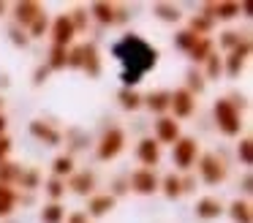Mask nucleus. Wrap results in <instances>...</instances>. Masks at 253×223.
<instances>
[{
	"instance_id": "obj_1",
	"label": "nucleus",
	"mask_w": 253,
	"mask_h": 223,
	"mask_svg": "<svg viewBox=\"0 0 253 223\" xmlns=\"http://www.w3.org/2000/svg\"><path fill=\"white\" fill-rule=\"evenodd\" d=\"M112 54L120 60L123 71H128V74L144 76L147 71H153L155 65H158V49L150 46V44L144 41L142 36H136V33L123 36L120 41L112 46Z\"/></svg>"
},
{
	"instance_id": "obj_2",
	"label": "nucleus",
	"mask_w": 253,
	"mask_h": 223,
	"mask_svg": "<svg viewBox=\"0 0 253 223\" xmlns=\"http://www.w3.org/2000/svg\"><path fill=\"white\" fill-rule=\"evenodd\" d=\"M212 114H215V123H218V131H220L223 136H229V139L240 136V131H242V117H240V109H237L234 101H229V98H220V101H215Z\"/></svg>"
},
{
	"instance_id": "obj_3",
	"label": "nucleus",
	"mask_w": 253,
	"mask_h": 223,
	"mask_svg": "<svg viewBox=\"0 0 253 223\" xmlns=\"http://www.w3.org/2000/svg\"><path fill=\"white\" fill-rule=\"evenodd\" d=\"M123 150H126V131L123 128H109L104 136H101L98 147H95V155H98V161H115Z\"/></svg>"
},
{
	"instance_id": "obj_4",
	"label": "nucleus",
	"mask_w": 253,
	"mask_h": 223,
	"mask_svg": "<svg viewBox=\"0 0 253 223\" xmlns=\"http://www.w3.org/2000/svg\"><path fill=\"white\" fill-rule=\"evenodd\" d=\"M199 158V141L191 139V136H180V139L171 144V161H174L177 169H182V172H188V169L196 163Z\"/></svg>"
},
{
	"instance_id": "obj_5",
	"label": "nucleus",
	"mask_w": 253,
	"mask_h": 223,
	"mask_svg": "<svg viewBox=\"0 0 253 223\" xmlns=\"http://www.w3.org/2000/svg\"><path fill=\"white\" fill-rule=\"evenodd\" d=\"M169 117L171 120H188V117H193V112H196V98L191 95V92L185 90V87H180V90H174V92H169Z\"/></svg>"
},
{
	"instance_id": "obj_6",
	"label": "nucleus",
	"mask_w": 253,
	"mask_h": 223,
	"mask_svg": "<svg viewBox=\"0 0 253 223\" xmlns=\"http://www.w3.org/2000/svg\"><path fill=\"white\" fill-rule=\"evenodd\" d=\"M196 169H199V177H202L207 185H218V182H223V179H226V166H223V161H220L218 155H212V152H204V155H199Z\"/></svg>"
},
{
	"instance_id": "obj_7",
	"label": "nucleus",
	"mask_w": 253,
	"mask_h": 223,
	"mask_svg": "<svg viewBox=\"0 0 253 223\" xmlns=\"http://www.w3.org/2000/svg\"><path fill=\"white\" fill-rule=\"evenodd\" d=\"M49 36H52V46H74V36H77V30H74L71 25V16L68 14H60L55 16V19L49 22Z\"/></svg>"
},
{
	"instance_id": "obj_8",
	"label": "nucleus",
	"mask_w": 253,
	"mask_h": 223,
	"mask_svg": "<svg viewBox=\"0 0 253 223\" xmlns=\"http://www.w3.org/2000/svg\"><path fill=\"white\" fill-rule=\"evenodd\" d=\"M128 188L139 196H153L155 190L161 188V179L153 169H136V172H131V177H128Z\"/></svg>"
},
{
	"instance_id": "obj_9",
	"label": "nucleus",
	"mask_w": 253,
	"mask_h": 223,
	"mask_svg": "<svg viewBox=\"0 0 253 223\" xmlns=\"http://www.w3.org/2000/svg\"><path fill=\"white\" fill-rule=\"evenodd\" d=\"M248 57H251V41H248V38H240V44H237V46L229 52V57H223L226 60L223 74L231 76V79H234V76H240V71L245 68Z\"/></svg>"
},
{
	"instance_id": "obj_10",
	"label": "nucleus",
	"mask_w": 253,
	"mask_h": 223,
	"mask_svg": "<svg viewBox=\"0 0 253 223\" xmlns=\"http://www.w3.org/2000/svg\"><path fill=\"white\" fill-rule=\"evenodd\" d=\"M158 144H174L177 139H180V123L177 120H171L169 114H164V117L155 120V136H153Z\"/></svg>"
},
{
	"instance_id": "obj_11",
	"label": "nucleus",
	"mask_w": 253,
	"mask_h": 223,
	"mask_svg": "<svg viewBox=\"0 0 253 223\" xmlns=\"http://www.w3.org/2000/svg\"><path fill=\"white\" fill-rule=\"evenodd\" d=\"M136 158H139V163H142V169H153L155 163L161 161V144L153 136H144L136 144Z\"/></svg>"
},
{
	"instance_id": "obj_12",
	"label": "nucleus",
	"mask_w": 253,
	"mask_h": 223,
	"mask_svg": "<svg viewBox=\"0 0 253 223\" xmlns=\"http://www.w3.org/2000/svg\"><path fill=\"white\" fill-rule=\"evenodd\" d=\"M115 204H117V199L112 193H93L87 199V215H90V221H93V218L109 215V212L115 210Z\"/></svg>"
},
{
	"instance_id": "obj_13",
	"label": "nucleus",
	"mask_w": 253,
	"mask_h": 223,
	"mask_svg": "<svg viewBox=\"0 0 253 223\" xmlns=\"http://www.w3.org/2000/svg\"><path fill=\"white\" fill-rule=\"evenodd\" d=\"M193 212H196L199 221H215V218L223 215V204H220V199H215V196H202V199L196 201V207H193Z\"/></svg>"
},
{
	"instance_id": "obj_14",
	"label": "nucleus",
	"mask_w": 253,
	"mask_h": 223,
	"mask_svg": "<svg viewBox=\"0 0 253 223\" xmlns=\"http://www.w3.org/2000/svg\"><path fill=\"white\" fill-rule=\"evenodd\" d=\"M41 14H44V8H41V3H36V0H22V3L14 5V16H17V22L22 27H30Z\"/></svg>"
},
{
	"instance_id": "obj_15",
	"label": "nucleus",
	"mask_w": 253,
	"mask_h": 223,
	"mask_svg": "<svg viewBox=\"0 0 253 223\" xmlns=\"http://www.w3.org/2000/svg\"><path fill=\"white\" fill-rule=\"evenodd\" d=\"M30 134H33L39 141L49 144V147H57V144L63 141L60 131L52 128V125H49V123H44V120H33V123H30Z\"/></svg>"
},
{
	"instance_id": "obj_16",
	"label": "nucleus",
	"mask_w": 253,
	"mask_h": 223,
	"mask_svg": "<svg viewBox=\"0 0 253 223\" xmlns=\"http://www.w3.org/2000/svg\"><path fill=\"white\" fill-rule=\"evenodd\" d=\"M93 188H95V174L93 172H74L66 182V190H74V193H79V196L93 193Z\"/></svg>"
},
{
	"instance_id": "obj_17",
	"label": "nucleus",
	"mask_w": 253,
	"mask_h": 223,
	"mask_svg": "<svg viewBox=\"0 0 253 223\" xmlns=\"http://www.w3.org/2000/svg\"><path fill=\"white\" fill-rule=\"evenodd\" d=\"M142 103H144V106H147L153 114L164 117V114L169 112V92H166V90H153V92H147V95L142 98Z\"/></svg>"
},
{
	"instance_id": "obj_18",
	"label": "nucleus",
	"mask_w": 253,
	"mask_h": 223,
	"mask_svg": "<svg viewBox=\"0 0 253 223\" xmlns=\"http://www.w3.org/2000/svg\"><path fill=\"white\" fill-rule=\"evenodd\" d=\"M82 54H84L82 71H84L87 76H98V74H101V57H98V49H95V44H82Z\"/></svg>"
},
{
	"instance_id": "obj_19",
	"label": "nucleus",
	"mask_w": 253,
	"mask_h": 223,
	"mask_svg": "<svg viewBox=\"0 0 253 223\" xmlns=\"http://www.w3.org/2000/svg\"><path fill=\"white\" fill-rule=\"evenodd\" d=\"M25 169L14 161H3L0 163V185H6V188H14L19 185V177H22Z\"/></svg>"
},
{
	"instance_id": "obj_20",
	"label": "nucleus",
	"mask_w": 253,
	"mask_h": 223,
	"mask_svg": "<svg viewBox=\"0 0 253 223\" xmlns=\"http://www.w3.org/2000/svg\"><path fill=\"white\" fill-rule=\"evenodd\" d=\"M229 215L234 223H253V212H251V201L248 199H234L229 204Z\"/></svg>"
},
{
	"instance_id": "obj_21",
	"label": "nucleus",
	"mask_w": 253,
	"mask_h": 223,
	"mask_svg": "<svg viewBox=\"0 0 253 223\" xmlns=\"http://www.w3.org/2000/svg\"><path fill=\"white\" fill-rule=\"evenodd\" d=\"M115 3H90V14L98 25H115Z\"/></svg>"
},
{
	"instance_id": "obj_22",
	"label": "nucleus",
	"mask_w": 253,
	"mask_h": 223,
	"mask_svg": "<svg viewBox=\"0 0 253 223\" xmlns=\"http://www.w3.org/2000/svg\"><path fill=\"white\" fill-rule=\"evenodd\" d=\"M158 190H164L166 199H180V196H182V177H180V174H174V172H169L164 179H161V188Z\"/></svg>"
},
{
	"instance_id": "obj_23",
	"label": "nucleus",
	"mask_w": 253,
	"mask_h": 223,
	"mask_svg": "<svg viewBox=\"0 0 253 223\" xmlns=\"http://www.w3.org/2000/svg\"><path fill=\"white\" fill-rule=\"evenodd\" d=\"M212 27H215V22L210 19V16H204V14L191 16V22H188V30H191L196 38H207L210 33H212Z\"/></svg>"
},
{
	"instance_id": "obj_24",
	"label": "nucleus",
	"mask_w": 253,
	"mask_h": 223,
	"mask_svg": "<svg viewBox=\"0 0 253 223\" xmlns=\"http://www.w3.org/2000/svg\"><path fill=\"white\" fill-rule=\"evenodd\" d=\"M17 190L14 188H6V185H0V218H8L14 210H17Z\"/></svg>"
},
{
	"instance_id": "obj_25",
	"label": "nucleus",
	"mask_w": 253,
	"mask_h": 223,
	"mask_svg": "<svg viewBox=\"0 0 253 223\" xmlns=\"http://www.w3.org/2000/svg\"><path fill=\"white\" fill-rule=\"evenodd\" d=\"M74 172H77V169H74V155H57L55 161H52V177L66 179V177H71Z\"/></svg>"
},
{
	"instance_id": "obj_26",
	"label": "nucleus",
	"mask_w": 253,
	"mask_h": 223,
	"mask_svg": "<svg viewBox=\"0 0 253 223\" xmlns=\"http://www.w3.org/2000/svg\"><path fill=\"white\" fill-rule=\"evenodd\" d=\"M66 221V207L60 201H49L41 210V223H63Z\"/></svg>"
},
{
	"instance_id": "obj_27",
	"label": "nucleus",
	"mask_w": 253,
	"mask_h": 223,
	"mask_svg": "<svg viewBox=\"0 0 253 223\" xmlns=\"http://www.w3.org/2000/svg\"><path fill=\"white\" fill-rule=\"evenodd\" d=\"M117 101H120V106L126 109V112H136V109L142 106V95H139L136 90H131V87H120Z\"/></svg>"
},
{
	"instance_id": "obj_28",
	"label": "nucleus",
	"mask_w": 253,
	"mask_h": 223,
	"mask_svg": "<svg viewBox=\"0 0 253 223\" xmlns=\"http://www.w3.org/2000/svg\"><path fill=\"white\" fill-rule=\"evenodd\" d=\"M153 14L158 16L161 22H180L182 19V11L171 3H155L153 5Z\"/></svg>"
},
{
	"instance_id": "obj_29",
	"label": "nucleus",
	"mask_w": 253,
	"mask_h": 223,
	"mask_svg": "<svg viewBox=\"0 0 253 223\" xmlns=\"http://www.w3.org/2000/svg\"><path fill=\"white\" fill-rule=\"evenodd\" d=\"M68 63V49L63 46H52L49 49V57H46V68L49 71H63Z\"/></svg>"
},
{
	"instance_id": "obj_30",
	"label": "nucleus",
	"mask_w": 253,
	"mask_h": 223,
	"mask_svg": "<svg viewBox=\"0 0 253 223\" xmlns=\"http://www.w3.org/2000/svg\"><path fill=\"white\" fill-rule=\"evenodd\" d=\"M188 54H191L193 63H204V60H207L210 54H212V41H210V38H199V41L193 44V49H191Z\"/></svg>"
},
{
	"instance_id": "obj_31",
	"label": "nucleus",
	"mask_w": 253,
	"mask_h": 223,
	"mask_svg": "<svg viewBox=\"0 0 253 223\" xmlns=\"http://www.w3.org/2000/svg\"><path fill=\"white\" fill-rule=\"evenodd\" d=\"M220 74H223V60L212 52L207 60H204V74L202 76H204V79H218Z\"/></svg>"
},
{
	"instance_id": "obj_32",
	"label": "nucleus",
	"mask_w": 253,
	"mask_h": 223,
	"mask_svg": "<svg viewBox=\"0 0 253 223\" xmlns=\"http://www.w3.org/2000/svg\"><path fill=\"white\" fill-rule=\"evenodd\" d=\"M49 16H46V11L39 16V19L33 22V25L28 27V38H44V36H49Z\"/></svg>"
},
{
	"instance_id": "obj_33",
	"label": "nucleus",
	"mask_w": 253,
	"mask_h": 223,
	"mask_svg": "<svg viewBox=\"0 0 253 223\" xmlns=\"http://www.w3.org/2000/svg\"><path fill=\"white\" fill-rule=\"evenodd\" d=\"M44 193L49 196V201H63V196H66V179L52 177L49 182L44 185Z\"/></svg>"
},
{
	"instance_id": "obj_34",
	"label": "nucleus",
	"mask_w": 253,
	"mask_h": 223,
	"mask_svg": "<svg viewBox=\"0 0 253 223\" xmlns=\"http://www.w3.org/2000/svg\"><path fill=\"white\" fill-rule=\"evenodd\" d=\"M196 41H199V38L193 36V33L188 30V27H185V30H180V33L174 36V46L180 49V52H191V49H193V44H196Z\"/></svg>"
},
{
	"instance_id": "obj_35",
	"label": "nucleus",
	"mask_w": 253,
	"mask_h": 223,
	"mask_svg": "<svg viewBox=\"0 0 253 223\" xmlns=\"http://www.w3.org/2000/svg\"><path fill=\"white\" fill-rule=\"evenodd\" d=\"M240 38H242V36H240L237 30H223V33L218 36V46L223 49V52H231V49L240 44Z\"/></svg>"
},
{
	"instance_id": "obj_36",
	"label": "nucleus",
	"mask_w": 253,
	"mask_h": 223,
	"mask_svg": "<svg viewBox=\"0 0 253 223\" xmlns=\"http://www.w3.org/2000/svg\"><path fill=\"white\" fill-rule=\"evenodd\" d=\"M237 158H240V163L242 166H251L253 163V144H251V139H240V144H237Z\"/></svg>"
},
{
	"instance_id": "obj_37",
	"label": "nucleus",
	"mask_w": 253,
	"mask_h": 223,
	"mask_svg": "<svg viewBox=\"0 0 253 223\" xmlns=\"http://www.w3.org/2000/svg\"><path fill=\"white\" fill-rule=\"evenodd\" d=\"M185 79H188L185 90L191 92L193 98H196L199 92H204V76H202V74H196V71H188V76H185Z\"/></svg>"
},
{
	"instance_id": "obj_38",
	"label": "nucleus",
	"mask_w": 253,
	"mask_h": 223,
	"mask_svg": "<svg viewBox=\"0 0 253 223\" xmlns=\"http://www.w3.org/2000/svg\"><path fill=\"white\" fill-rule=\"evenodd\" d=\"M71 16V25H74V30L77 33H82V30H87V19H90V14L84 8H77L74 14H68Z\"/></svg>"
},
{
	"instance_id": "obj_39",
	"label": "nucleus",
	"mask_w": 253,
	"mask_h": 223,
	"mask_svg": "<svg viewBox=\"0 0 253 223\" xmlns=\"http://www.w3.org/2000/svg\"><path fill=\"white\" fill-rule=\"evenodd\" d=\"M82 63H84L82 46H68V63H66V68H82Z\"/></svg>"
},
{
	"instance_id": "obj_40",
	"label": "nucleus",
	"mask_w": 253,
	"mask_h": 223,
	"mask_svg": "<svg viewBox=\"0 0 253 223\" xmlns=\"http://www.w3.org/2000/svg\"><path fill=\"white\" fill-rule=\"evenodd\" d=\"M39 179H41L39 172H36V169H28V172H22V177H19V185L33 190V188H39Z\"/></svg>"
},
{
	"instance_id": "obj_41",
	"label": "nucleus",
	"mask_w": 253,
	"mask_h": 223,
	"mask_svg": "<svg viewBox=\"0 0 253 223\" xmlns=\"http://www.w3.org/2000/svg\"><path fill=\"white\" fill-rule=\"evenodd\" d=\"M66 223H93V221H90L87 212L77 210V212H71V215H66Z\"/></svg>"
},
{
	"instance_id": "obj_42",
	"label": "nucleus",
	"mask_w": 253,
	"mask_h": 223,
	"mask_svg": "<svg viewBox=\"0 0 253 223\" xmlns=\"http://www.w3.org/2000/svg\"><path fill=\"white\" fill-rule=\"evenodd\" d=\"M8 36H11V41H14V44H17V46H22V49H25V46H28V41H30V38H28V36H25V33H22V30H19V27H14V30H11V33H8Z\"/></svg>"
},
{
	"instance_id": "obj_43",
	"label": "nucleus",
	"mask_w": 253,
	"mask_h": 223,
	"mask_svg": "<svg viewBox=\"0 0 253 223\" xmlns=\"http://www.w3.org/2000/svg\"><path fill=\"white\" fill-rule=\"evenodd\" d=\"M8 152H11V139L8 136H0V163L8 158Z\"/></svg>"
},
{
	"instance_id": "obj_44",
	"label": "nucleus",
	"mask_w": 253,
	"mask_h": 223,
	"mask_svg": "<svg viewBox=\"0 0 253 223\" xmlns=\"http://www.w3.org/2000/svg\"><path fill=\"white\" fill-rule=\"evenodd\" d=\"M49 74H52V71L46 68V65H39V68H36V74H33V82H36V85H44Z\"/></svg>"
},
{
	"instance_id": "obj_45",
	"label": "nucleus",
	"mask_w": 253,
	"mask_h": 223,
	"mask_svg": "<svg viewBox=\"0 0 253 223\" xmlns=\"http://www.w3.org/2000/svg\"><path fill=\"white\" fill-rule=\"evenodd\" d=\"M126 185H128V179H117V182H115V193H112V196H115V199H117V193H126Z\"/></svg>"
},
{
	"instance_id": "obj_46",
	"label": "nucleus",
	"mask_w": 253,
	"mask_h": 223,
	"mask_svg": "<svg viewBox=\"0 0 253 223\" xmlns=\"http://www.w3.org/2000/svg\"><path fill=\"white\" fill-rule=\"evenodd\" d=\"M251 185H253V179H251V174H248V177L242 179V190H245V193H251V190H253Z\"/></svg>"
},
{
	"instance_id": "obj_47",
	"label": "nucleus",
	"mask_w": 253,
	"mask_h": 223,
	"mask_svg": "<svg viewBox=\"0 0 253 223\" xmlns=\"http://www.w3.org/2000/svg\"><path fill=\"white\" fill-rule=\"evenodd\" d=\"M6 125H8V120H6V114L0 112V136L6 134Z\"/></svg>"
},
{
	"instance_id": "obj_48",
	"label": "nucleus",
	"mask_w": 253,
	"mask_h": 223,
	"mask_svg": "<svg viewBox=\"0 0 253 223\" xmlns=\"http://www.w3.org/2000/svg\"><path fill=\"white\" fill-rule=\"evenodd\" d=\"M240 11H242V16H253L251 14V3H240Z\"/></svg>"
},
{
	"instance_id": "obj_49",
	"label": "nucleus",
	"mask_w": 253,
	"mask_h": 223,
	"mask_svg": "<svg viewBox=\"0 0 253 223\" xmlns=\"http://www.w3.org/2000/svg\"><path fill=\"white\" fill-rule=\"evenodd\" d=\"M6 8H8V5H6V3H3V0H0V16L6 14Z\"/></svg>"
},
{
	"instance_id": "obj_50",
	"label": "nucleus",
	"mask_w": 253,
	"mask_h": 223,
	"mask_svg": "<svg viewBox=\"0 0 253 223\" xmlns=\"http://www.w3.org/2000/svg\"><path fill=\"white\" fill-rule=\"evenodd\" d=\"M0 112H3V98H0Z\"/></svg>"
}]
</instances>
